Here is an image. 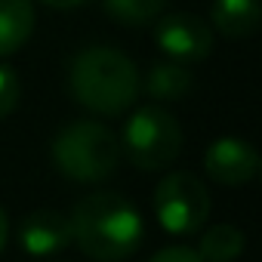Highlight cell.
I'll use <instances>...</instances> for the list:
<instances>
[{"mask_svg": "<svg viewBox=\"0 0 262 262\" xmlns=\"http://www.w3.org/2000/svg\"><path fill=\"white\" fill-rule=\"evenodd\" d=\"M241 253H244V231L228 222H219L201 234L198 256L204 262H234Z\"/></svg>", "mask_w": 262, "mask_h": 262, "instance_id": "obj_12", "label": "cell"}, {"mask_svg": "<svg viewBox=\"0 0 262 262\" xmlns=\"http://www.w3.org/2000/svg\"><path fill=\"white\" fill-rule=\"evenodd\" d=\"M145 90L155 102H179L194 90V77L185 65L179 62H161L148 71Z\"/></svg>", "mask_w": 262, "mask_h": 262, "instance_id": "obj_11", "label": "cell"}, {"mask_svg": "<svg viewBox=\"0 0 262 262\" xmlns=\"http://www.w3.org/2000/svg\"><path fill=\"white\" fill-rule=\"evenodd\" d=\"M7 241H10V219H7V213H4V210H0V253H4Z\"/></svg>", "mask_w": 262, "mask_h": 262, "instance_id": "obj_17", "label": "cell"}, {"mask_svg": "<svg viewBox=\"0 0 262 262\" xmlns=\"http://www.w3.org/2000/svg\"><path fill=\"white\" fill-rule=\"evenodd\" d=\"M102 7L114 22L126 28H139V25L155 22L164 13L167 0H102Z\"/></svg>", "mask_w": 262, "mask_h": 262, "instance_id": "obj_13", "label": "cell"}, {"mask_svg": "<svg viewBox=\"0 0 262 262\" xmlns=\"http://www.w3.org/2000/svg\"><path fill=\"white\" fill-rule=\"evenodd\" d=\"M19 244L28 256H53L71 244V225L65 213L34 210L19 222Z\"/></svg>", "mask_w": 262, "mask_h": 262, "instance_id": "obj_8", "label": "cell"}, {"mask_svg": "<svg viewBox=\"0 0 262 262\" xmlns=\"http://www.w3.org/2000/svg\"><path fill=\"white\" fill-rule=\"evenodd\" d=\"M155 43L179 65L204 62L213 53V28L191 13H170L155 19Z\"/></svg>", "mask_w": 262, "mask_h": 262, "instance_id": "obj_6", "label": "cell"}, {"mask_svg": "<svg viewBox=\"0 0 262 262\" xmlns=\"http://www.w3.org/2000/svg\"><path fill=\"white\" fill-rule=\"evenodd\" d=\"M68 225L71 241L96 262H123L139 250L145 237L142 213L126 194L117 191H96L80 198L68 216Z\"/></svg>", "mask_w": 262, "mask_h": 262, "instance_id": "obj_1", "label": "cell"}, {"mask_svg": "<svg viewBox=\"0 0 262 262\" xmlns=\"http://www.w3.org/2000/svg\"><path fill=\"white\" fill-rule=\"evenodd\" d=\"M56 170L71 182H105L120 167V139L105 123L74 120L62 126L50 145Z\"/></svg>", "mask_w": 262, "mask_h": 262, "instance_id": "obj_3", "label": "cell"}, {"mask_svg": "<svg viewBox=\"0 0 262 262\" xmlns=\"http://www.w3.org/2000/svg\"><path fill=\"white\" fill-rule=\"evenodd\" d=\"M34 34L31 0H0V59L19 53Z\"/></svg>", "mask_w": 262, "mask_h": 262, "instance_id": "obj_9", "label": "cell"}, {"mask_svg": "<svg viewBox=\"0 0 262 262\" xmlns=\"http://www.w3.org/2000/svg\"><path fill=\"white\" fill-rule=\"evenodd\" d=\"M68 90L86 111L114 117L133 108L139 96V71L133 59L114 47H83L68 65Z\"/></svg>", "mask_w": 262, "mask_h": 262, "instance_id": "obj_2", "label": "cell"}, {"mask_svg": "<svg viewBox=\"0 0 262 262\" xmlns=\"http://www.w3.org/2000/svg\"><path fill=\"white\" fill-rule=\"evenodd\" d=\"M148 262H204L201 256H198V250L194 247H182V244H173V247H164V250H158Z\"/></svg>", "mask_w": 262, "mask_h": 262, "instance_id": "obj_15", "label": "cell"}, {"mask_svg": "<svg viewBox=\"0 0 262 262\" xmlns=\"http://www.w3.org/2000/svg\"><path fill=\"white\" fill-rule=\"evenodd\" d=\"M210 22L228 40L250 37L259 28V0H216Z\"/></svg>", "mask_w": 262, "mask_h": 262, "instance_id": "obj_10", "label": "cell"}, {"mask_svg": "<svg viewBox=\"0 0 262 262\" xmlns=\"http://www.w3.org/2000/svg\"><path fill=\"white\" fill-rule=\"evenodd\" d=\"M204 170L219 185H244L259 170V155L247 139L222 136L204 155Z\"/></svg>", "mask_w": 262, "mask_h": 262, "instance_id": "obj_7", "label": "cell"}, {"mask_svg": "<svg viewBox=\"0 0 262 262\" xmlns=\"http://www.w3.org/2000/svg\"><path fill=\"white\" fill-rule=\"evenodd\" d=\"M43 7H50V10H77V7H83L86 0H40Z\"/></svg>", "mask_w": 262, "mask_h": 262, "instance_id": "obj_16", "label": "cell"}, {"mask_svg": "<svg viewBox=\"0 0 262 262\" xmlns=\"http://www.w3.org/2000/svg\"><path fill=\"white\" fill-rule=\"evenodd\" d=\"M19 96H22L19 74L10 65H0V120L10 117L19 108Z\"/></svg>", "mask_w": 262, "mask_h": 262, "instance_id": "obj_14", "label": "cell"}, {"mask_svg": "<svg viewBox=\"0 0 262 262\" xmlns=\"http://www.w3.org/2000/svg\"><path fill=\"white\" fill-rule=\"evenodd\" d=\"M120 151L136 170L158 173L179 158L182 126L164 105H142L123 123Z\"/></svg>", "mask_w": 262, "mask_h": 262, "instance_id": "obj_4", "label": "cell"}, {"mask_svg": "<svg viewBox=\"0 0 262 262\" xmlns=\"http://www.w3.org/2000/svg\"><path fill=\"white\" fill-rule=\"evenodd\" d=\"M155 216L164 231L188 237L210 219L207 185L191 173H167L155 188Z\"/></svg>", "mask_w": 262, "mask_h": 262, "instance_id": "obj_5", "label": "cell"}]
</instances>
